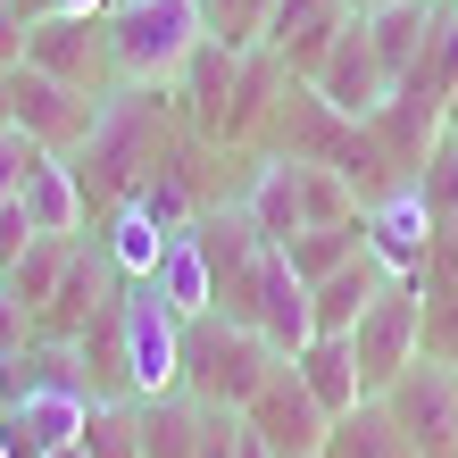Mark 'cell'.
Here are the masks:
<instances>
[{
	"mask_svg": "<svg viewBox=\"0 0 458 458\" xmlns=\"http://www.w3.org/2000/svg\"><path fill=\"white\" fill-rule=\"evenodd\" d=\"M167 84H109L100 92V109H92V133L75 142V175H84V200L92 208H117L133 183H142L158 158H167Z\"/></svg>",
	"mask_w": 458,
	"mask_h": 458,
	"instance_id": "cell-1",
	"label": "cell"
},
{
	"mask_svg": "<svg viewBox=\"0 0 458 458\" xmlns=\"http://www.w3.org/2000/svg\"><path fill=\"white\" fill-rule=\"evenodd\" d=\"M109 59L117 84H175L183 59L208 42V9L200 0H109Z\"/></svg>",
	"mask_w": 458,
	"mask_h": 458,
	"instance_id": "cell-2",
	"label": "cell"
},
{
	"mask_svg": "<svg viewBox=\"0 0 458 458\" xmlns=\"http://www.w3.org/2000/svg\"><path fill=\"white\" fill-rule=\"evenodd\" d=\"M284 359L259 342V326H242V317H192L183 326V392L200 400V409H250V392L276 375Z\"/></svg>",
	"mask_w": 458,
	"mask_h": 458,
	"instance_id": "cell-3",
	"label": "cell"
},
{
	"mask_svg": "<svg viewBox=\"0 0 458 458\" xmlns=\"http://www.w3.org/2000/svg\"><path fill=\"white\" fill-rule=\"evenodd\" d=\"M117 350H125V400L183 392V317L158 301V284L117 292Z\"/></svg>",
	"mask_w": 458,
	"mask_h": 458,
	"instance_id": "cell-4",
	"label": "cell"
},
{
	"mask_svg": "<svg viewBox=\"0 0 458 458\" xmlns=\"http://www.w3.org/2000/svg\"><path fill=\"white\" fill-rule=\"evenodd\" d=\"M425 350V292L409 276H392L384 292L367 301V317L350 326V359H359V392H392L400 367H417Z\"/></svg>",
	"mask_w": 458,
	"mask_h": 458,
	"instance_id": "cell-5",
	"label": "cell"
},
{
	"mask_svg": "<svg viewBox=\"0 0 458 458\" xmlns=\"http://www.w3.org/2000/svg\"><path fill=\"white\" fill-rule=\"evenodd\" d=\"M384 409L400 417V434H409L417 458H458V359H425L392 375Z\"/></svg>",
	"mask_w": 458,
	"mask_h": 458,
	"instance_id": "cell-6",
	"label": "cell"
},
{
	"mask_svg": "<svg viewBox=\"0 0 458 458\" xmlns=\"http://www.w3.org/2000/svg\"><path fill=\"white\" fill-rule=\"evenodd\" d=\"M359 233H367V259L384 267V276H425V259H434V208H425V192H417V175H392L384 192H367V208H359Z\"/></svg>",
	"mask_w": 458,
	"mask_h": 458,
	"instance_id": "cell-7",
	"label": "cell"
},
{
	"mask_svg": "<svg viewBox=\"0 0 458 458\" xmlns=\"http://www.w3.org/2000/svg\"><path fill=\"white\" fill-rule=\"evenodd\" d=\"M25 67H42V75H59V84H75V92H109L117 84V59H109V25L100 17H75V9H59V17H42V25H25Z\"/></svg>",
	"mask_w": 458,
	"mask_h": 458,
	"instance_id": "cell-8",
	"label": "cell"
},
{
	"mask_svg": "<svg viewBox=\"0 0 458 458\" xmlns=\"http://www.w3.org/2000/svg\"><path fill=\"white\" fill-rule=\"evenodd\" d=\"M242 326H259V342L276 350V359H301L309 350V284L292 276V259L284 250H259V267H250V284H242Z\"/></svg>",
	"mask_w": 458,
	"mask_h": 458,
	"instance_id": "cell-9",
	"label": "cell"
},
{
	"mask_svg": "<svg viewBox=\"0 0 458 458\" xmlns=\"http://www.w3.org/2000/svg\"><path fill=\"white\" fill-rule=\"evenodd\" d=\"M242 425H250V434L267 442V450H276V458H317V450H326V409H317V392L301 384V367H276V375H267V384L250 392V409H242Z\"/></svg>",
	"mask_w": 458,
	"mask_h": 458,
	"instance_id": "cell-10",
	"label": "cell"
},
{
	"mask_svg": "<svg viewBox=\"0 0 458 458\" xmlns=\"http://www.w3.org/2000/svg\"><path fill=\"white\" fill-rule=\"evenodd\" d=\"M309 84H317V100L342 109L350 125H367V117L392 100V75H384V59H375V42H367V17H350L342 34L326 42V59L309 67Z\"/></svg>",
	"mask_w": 458,
	"mask_h": 458,
	"instance_id": "cell-11",
	"label": "cell"
},
{
	"mask_svg": "<svg viewBox=\"0 0 458 458\" xmlns=\"http://www.w3.org/2000/svg\"><path fill=\"white\" fill-rule=\"evenodd\" d=\"M92 109H100V100L75 92V84H59V75L9 67V125H25L42 150H75V142L92 133Z\"/></svg>",
	"mask_w": 458,
	"mask_h": 458,
	"instance_id": "cell-12",
	"label": "cell"
},
{
	"mask_svg": "<svg viewBox=\"0 0 458 458\" xmlns=\"http://www.w3.org/2000/svg\"><path fill=\"white\" fill-rule=\"evenodd\" d=\"M17 208H25V225H34V233L75 242V233H84V217H92L75 158H67V150H42L34 167H25V183H17Z\"/></svg>",
	"mask_w": 458,
	"mask_h": 458,
	"instance_id": "cell-13",
	"label": "cell"
},
{
	"mask_svg": "<svg viewBox=\"0 0 458 458\" xmlns=\"http://www.w3.org/2000/svg\"><path fill=\"white\" fill-rule=\"evenodd\" d=\"M350 25V9L342 0H267V25H259V42L276 50V59L292 67V75H309L317 59H326V42Z\"/></svg>",
	"mask_w": 458,
	"mask_h": 458,
	"instance_id": "cell-14",
	"label": "cell"
},
{
	"mask_svg": "<svg viewBox=\"0 0 458 458\" xmlns=\"http://www.w3.org/2000/svg\"><path fill=\"white\" fill-rule=\"evenodd\" d=\"M233 200H242V217L259 225V242H267V250H284L292 233H309V208H301V167H292L284 150H267Z\"/></svg>",
	"mask_w": 458,
	"mask_h": 458,
	"instance_id": "cell-15",
	"label": "cell"
},
{
	"mask_svg": "<svg viewBox=\"0 0 458 458\" xmlns=\"http://www.w3.org/2000/svg\"><path fill=\"white\" fill-rule=\"evenodd\" d=\"M233 75H242V50L208 34V42L192 50V59H183V75L167 84V92H183V117H192V125L208 133V142H217V125H225V100H233Z\"/></svg>",
	"mask_w": 458,
	"mask_h": 458,
	"instance_id": "cell-16",
	"label": "cell"
},
{
	"mask_svg": "<svg viewBox=\"0 0 458 458\" xmlns=\"http://www.w3.org/2000/svg\"><path fill=\"white\" fill-rule=\"evenodd\" d=\"M384 284H392V276H384L367 250H359V259H342L334 276H317V284H309V326H317V334H350Z\"/></svg>",
	"mask_w": 458,
	"mask_h": 458,
	"instance_id": "cell-17",
	"label": "cell"
},
{
	"mask_svg": "<svg viewBox=\"0 0 458 458\" xmlns=\"http://www.w3.org/2000/svg\"><path fill=\"white\" fill-rule=\"evenodd\" d=\"M158 301H167L183 326H192V317H208L217 309V276H208V250H200V233L183 225V233H167V250H158Z\"/></svg>",
	"mask_w": 458,
	"mask_h": 458,
	"instance_id": "cell-18",
	"label": "cell"
},
{
	"mask_svg": "<svg viewBox=\"0 0 458 458\" xmlns=\"http://www.w3.org/2000/svg\"><path fill=\"white\" fill-rule=\"evenodd\" d=\"M326 458H417V450L400 434V417L384 409V392H367L359 409H342L326 425Z\"/></svg>",
	"mask_w": 458,
	"mask_h": 458,
	"instance_id": "cell-19",
	"label": "cell"
},
{
	"mask_svg": "<svg viewBox=\"0 0 458 458\" xmlns=\"http://www.w3.org/2000/svg\"><path fill=\"white\" fill-rule=\"evenodd\" d=\"M133 434H142V458H200V400L192 392L133 400Z\"/></svg>",
	"mask_w": 458,
	"mask_h": 458,
	"instance_id": "cell-20",
	"label": "cell"
},
{
	"mask_svg": "<svg viewBox=\"0 0 458 458\" xmlns=\"http://www.w3.org/2000/svg\"><path fill=\"white\" fill-rule=\"evenodd\" d=\"M292 367H301V384L317 392V409H326V417H342V409H359V359H350V334H309V350H301V359H292Z\"/></svg>",
	"mask_w": 458,
	"mask_h": 458,
	"instance_id": "cell-21",
	"label": "cell"
},
{
	"mask_svg": "<svg viewBox=\"0 0 458 458\" xmlns=\"http://www.w3.org/2000/svg\"><path fill=\"white\" fill-rule=\"evenodd\" d=\"M434 9H442V0H384V9L367 17V42H375V59H384V75H392V84L417 67L425 34H434Z\"/></svg>",
	"mask_w": 458,
	"mask_h": 458,
	"instance_id": "cell-22",
	"label": "cell"
},
{
	"mask_svg": "<svg viewBox=\"0 0 458 458\" xmlns=\"http://www.w3.org/2000/svg\"><path fill=\"white\" fill-rule=\"evenodd\" d=\"M100 250H109L117 284H150V276H158V250H167V225H150L133 200H117L109 225H100Z\"/></svg>",
	"mask_w": 458,
	"mask_h": 458,
	"instance_id": "cell-23",
	"label": "cell"
},
{
	"mask_svg": "<svg viewBox=\"0 0 458 458\" xmlns=\"http://www.w3.org/2000/svg\"><path fill=\"white\" fill-rule=\"evenodd\" d=\"M67 250H75V242L34 233V242H25V259L9 267V276H0V292H9L25 317H42V309H50V292H59V276H67Z\"/></svg>",
	"mask_w": 458,
	"mask_h": 458,
	"instance_id": "cell-24",
	"label": "cell"
},
{
	"mask_svg": "<svg viewBox=\"0 0 458 458\" xmlns=\"http://www.w3.org/2000/svg\"><path fill=\"white\" fill-rule=\"evenodd\" d=\"M359 250H367L359 217H350V225H309V233H292V242H284V259H292V276H301V284L334 276V267H342V259H359Z\"/></svg>",
	"mask_w": 458,
	"mask_h": 458,
	"instance_id": "cell-25",
	"label": "cell"
},
{
	"mask_svg": "<svg viewBox=\"0 0 458 458\" xmlns=\"http://www.w3.org/2000/svg\"><path fill=\"white\" fill-rule=\"evenodd\" d=\"M84 458H142V434H133V400H92L84 409Z\"/></svg>",
	"mask_w": 458,
	"mask_h": 458,
	"instance_id": "cell-26",
	"label": "cell"
},
{
	"mask_svg": "<svg viewBox=\"0 0 458 458\" xmlns=\"http://www.w3.org/2000/svg\"><path fill=\"white\" fill-rule=\"evenodd\" d=\"M417 192H425V208H434V225H458V133H442V142L425 150Z\"/></svg>",
	"mask_w": 458,
	"mask_h": 458,
	"instance_id": "cell-27",
	"label": "cell"
},
{
	"mask_svg": "<svg viewBox=\"0 0 458 458\" xmlns=\"http://www.w3.org/2000/svg\"><path fill=\"white\" fill-rule=\"evenodd\" d=\"M200 9H208V34L233 42V50H250L259 25H267V0H200Z\"/></svg>",
	"mask_w": 458,
	"mask_h": 458,
	"instance_id": "cell-28",
	"label": "cell"
},
{
	"mask_svg": "<svg viewBox=\"0 0 458 458\" xmlns=\"http://www.w3.org/2000/svg\"><path fill=\"white\" fill-rule=\"evenodd\" d=\"M42 158V142L25 125H0V200H17V183H25V167Z\"/></svg>",
	"mask_w": 458,
	"mask_h": 458,
	"instance_id": "cell-29",
	"label": "cell"
},
{
	"mask_svg": "<svg viewBox=\"0 0 458 458\" xmlns=\"http://www.w3.org/2000/svg\"><path fill=\"white\" fill-rule=\"evenodd\" d=\"M25 242H34V225H25V208L17 200H0V276L25 259Z\"/></svg>",
	"mask_w": 458,
	"mask_h": 458,
	"instance_id": "cell-30",
	"label": "cell"
},
{
	"mask_svg": "<svg viewBox=\"0 0 458 458\" xmlns=\"http://www.w3.org/2000/svg\"><path fill=\"white\" fill-rule=\"evenodd\" d=\"M25 342H34V317H25V309L9 301V292H0V359H17Z\"/></svg>",
	"mask_w": 458,
	"mask_h": 458,
	"instance_id": "cell-31",
	"label": "cell"
},
{
	"mask_svg": "<svg viewBox=\"0 0 458 458\" xmlns=\"http://www.w3.org/2000/svg\"><path fill=\"white\" fill-rule=\"evenodd\" d=\"M0 67H25V17L0 0Z\"/></svg>",
	"mask_w": 458,
	"mask_h": 458,
	"instance_id": "cell-32",
	"label": "cell"
},
{
	"mask_svg": "<svg viewBox=\"0 0 458 458\" xmlns=\"http://www.w3.org/2000/svg\"><path fill=\"white\" fill-rule=\"evenodd\" d=\"M9 9H17L25 25H42V17H59V9H67V0H9Z\"/></svg>",
	"mask_w": 458,
	"mask_h": 458,
	"instance_id": "cell-33",
	"label": "cell"
},
{
	"mask_svg": "<svg viewBox=\"0 0 458 458\" xmlns=\"http://www.w3.org/2000/svg\"><path fill=\"white\" fill-rule=\"evenodd\" d=\"M233 458H276V450H267V442L250 434V425H242V434H233Z\"/></svg>",
	"mask_w": 458,
	"mask_h": 458,
	"instance_id": "cell-34",
	"label": "cell"
},
{
	"mask_svg": "<svg viewBox=\"0 0 458 458\" xmlns=\"http://www.w3.org/2000/svg\"><path fill=\"white\" fill-rule=\"evenodd\" d=\"M442 133H458V84H450V100H442Z\"/></svg>",
	"mask_w": 458,
	"mask_h": 458,
	"instance_id": "cell-35",
	"label": "cell"
},
{
	"mask_svg": "<svg viewBox=\"0 0 458 458\" xmlns=\"http://www.w3.org/2000/svg\"><path fill=\"white\" fill-rule=\"evenodd\" d=\"M342 9H350V17H375V9H384V0H342Z\"/></svg>",
	"mask_w": 458,
	"mask_h": 458,
	"instance_id": "cell-36",
	"label": "cell"
},
{
	"mask_svg": "<svg viewBox=\"0 0 458 458\" xmlns=\"http://www.w3.org/2000/svg\"><path fill=\"white\" fill-rule=\"evenodd\" d=\"M0 409H9V359H0Z\"/></svg>",
	"mask_w": 458,
	"mask_h": 458,
	"instance_id": "cell-37",
	"label": "cell"
},
{
	"mask_svg": "<svg viewBox=\"0 0 458 458\" xmlns=\"http://www.w3.org/2000/svg\"><path fill=\"white\" fill-rule=\"evenodd\" d=\"M50 458H84V442H67V450H50Z\"/></svg>",
	"mask_w": 458,
	"mask_h": 458,
	"instance_id": "cell-38",
	"label": "cell"
},
{
	"mask_svg": "<svg viewBox=\"0 0 458 458\" xmlns=\"http://www.w3.org/2000/svg\"><path fill=\"white\" fill-rule=\"evenodd\" d=\"M0 458H9V442H0Z\"/></svg>",
	"mask_w": 458,
	"mask_h": 458,
	"instance_id": "cell-39",
	"label": "cell"
},
{
	"mask_svg": "<svg viewBox=\"0 0 458 458\" xmlns=\"http://www.w3.org/2000/svg\"><path fill=\"white\" fill-rule=\"evenodd\" d=\"M317 458H326V450H317Z\"/></svg>",
	"mask_w": 458,
	"mask_h": 458,
	"instance_id": "cell-40",
	"label": "cell"
}]
</instances>
